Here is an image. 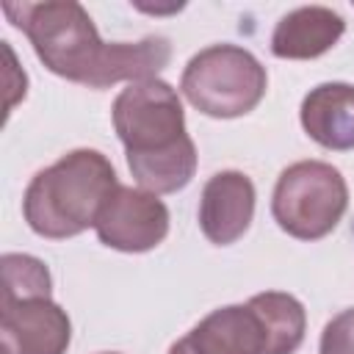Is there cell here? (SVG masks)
<instances>
[{"instance_id": "6da1fadb", "label": "cell", "mask_w": 354, "mask_h": 354, "mask_svg": "<svg viewBox=\"0 0 354 354\" xmlns=\"http://www.w3.org/2000/svg\"><path fill=\"white\" fill-rule=\"evenodd\" d=\"M3 14L30 39L39 61L53 75L88 88H108L122 80H149L171 58V47L163 36L113 44L102 41L86 8L75 0L3 3Z\"/></svg>"}, {"instance_id": "7a4b0ae2", "label": "cell", "mask_w": 354, "mask_h": 354, "mask_svg": "<svg viewBox=\"0 0 354 354\" xmlns=\"http://www.w3.org/2000/svg\"><path fill=\"white\" fill-rule=\"evenodd\" d=\"M127 166L138 185L152 194L185 188L196 171V147L185 133V113L177 91L158 77L130 83L111 108Z\"/></svg>"}, {"instance_id": "3957f363", "label": "cell", "mask_w": 354, "mask_h": 354, "mask_svg": "<svg viewBox=\"0 0 354 354\" xmlns=\"http://www.w3.org/2000/svg\"><path fill=\"white\" fill-rule=\"evenodd\" d=\"M119 188L111 160L97 149H72L28 183L22 213L41 238H72L97 224Z\"/></svg>"}, {"instance_id": "277c9868", "label": "cell", "mask_w": 354, "mask_h": 354, "mask_svg": "<svg viewBox=\"0 0 354 354\" xmlns=\"http://www.w3.org/2000/svg\"><path fill=\"white\" fill-rule=\"evenodd\" d=\"M304 326L307 315L296 296L266 290L246 304L213 310L169 354H293Z\"/></svg>"}, {"instance_id": "5b68a950", "label": "cell", "mask_w": 354, "mask_h": 354, "mask_svg": "<svg viewBox=\"0 0 354 354\" xmlns=\"http://www.w3.org/2000/svg\"><path fill=\"white\" fill-rule=\"evenodd\" d=\"M266 86V66L238 44H210L199 50L180 80L185 100L199 113L216 119H235L254 111Z\"/></svg>"}, {"instance_id": "8992f818", "label": "cell", "mask_w": 354, "mask_h": 354, "mask_svg": "<svg viewBox=\"0 0 354 354\" xmlns=\"http://www.w3.org/2000/svg\"><path fill=\"white\" fill-rule=\"evenodd\" d=\"M348 207L343 174L324 160H299L288 166L274 188L271 213L279 230L299 241L329 235Z\"/></svg>"}, {"instance_id": "52a82bcc", "label": "cell", "mask_w": 354, "mask_h": 354, "mask_svg": "<svg viewBox=\"0 0 354 354\" xmlns=\"http://www.w3.org/2000/svg\"><path fill=\"white\" fill-rule=\"evenodd\" d=\"M69 315L50 296H0V354H66Z\"/></svg>"}, {"instance_id": "ba28073f", "label": "cell", "mask_w": 354, "mask_h": 354, "mask_svg": "<svg viewBox=\"0 0 354 354\" xmlns=\"http://www.w3.org/2000/svg\"><path fill=\"white\" fill-rule=\"evenodd\" d=\"M97 238L119 252H149L169 235V210L158 194L119 185L105 202L97 224Z\"/></svg>"}, {"instance_id": "9c48e42d", "label": "cell", "mask_w": 354, "mask_h": 354, "mask_svg": "<svg viewBox=\"0 0 354 354\" xmlns=\"http://www.w3.org/2000/svg\"><path fill=\"white\" fill-rule=\"evenodd\" d=\"M254 185L243 171L213 174L199 196V230L216 246L235 243L252 224Z\"/></svg>"}, {"instance_id": "30bf717a", "label": "cell", "mask_w": 354, "mask_h": 354, "mask_svg": "<svg viewBox=\"0 0 354 354\" xmlns=\"http://www.w3.org/2000/svg\"><path fill=\"white\" fill-rule=\"evenodd\" d=\"M343 30H346V22L337 11L326 6H301L288 11L277 22L271 36V53L288 61L318 58L337 44Z\"/></svg>"}, {"instance_id": "8fae6325", "label": "cell", "mask_w": 354, "mask_h": 354, "mask_svg": "<svg viewBox=\"0 0 354 354\" xmlns=\"http://www.w3.org/2000/svg\"><path fill=\"white\" fill-rule=\"evenodd\" d=\"M304 133L335 152L354 149V86L321 83L301 102Z\"/></svg>"}, {"instance_id": "7c38bea8", "label": "cell", "mask_w": 354, "mask_h": 354, "mask_svg": "<svg viewBox=\"0 0 354 354\" xmlns=\"http://www.w3.org/2000/svg\"><path fill=\"white\" fill-rule=\"evenodd\" d=\"M3 271V290L0 296H50V271L41 260L30 254H3L0 260Z\"/></svg>"}, {"instance_id": "4fadbf2b", "label": "cell", "mask_w": 354, "mask_h": 354, "mask_svg": "<svg viewBox=\"0 0 354 354\" xmlns=\"http://www.w3.org/2000/svg\"><path fill=\"white\" fill-rule=\"evenodd\" d=\"M318 354H354V307L337 313L324 326Z\"/></svg>"}, {"instance_id": "5bb4252c", "label": "cell", "mask_w": 354, "mask_h": 354, "mask_svg": "<svg viewBox=\"0 0 354 354\" xmlns=\"http://www.w3.org/2000/svg\"><path fill=\"white\" fill-rule=\"evenodd\" d=\"M102 354H116V351H102Z\"/></svg>"}]
</instances>
